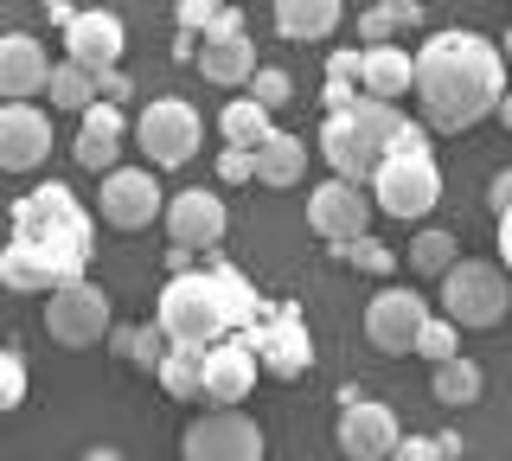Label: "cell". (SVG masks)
Segmentation results:
<instances>
[{
    "mask_svg": "<svg viewBox=\"0 0 512 461\" xmlns=\"http://www.w3.org/2000/svg\"><path fill=\"white\" fill-rule=\"evenodd\" d=\"M506 103V52L493 39L468 33H436L416 45V109H423V129L436 135H461L474 122L500 116Z\"/></svg>",
    "mask_w": 512,
    "mask_h": 461,
    "instance_id": "obj_1",
    "label": "cell"
},
{
    "mask_svg": "<svg viewBox=\"0 0 512 461\" xmlns=\"http://www.w3.org/2000/svg\"><path fill=\"white\" fill-rule=\"evenodd\" d=\"M320 154H327L333 180H352V186H372L391 154H429V129L410 122L397 103H372L359 97L346 116H327L320 122Z\"/></svg>",
    "mask_w": 512,
    "mask_h": 461,
    "instance_id": "obj_2",
    "label": "cell"
},
{
    "mask_svg": "<svg viewBox=\"0 0 512 461\" xmlns=\"http://www.w3.org/2000/svg\"><path fill=\"white\" fill-rule=\"evenodd\" d=\"M7 244H26L39 257H52L71 282H84V263H90V212L77 205L71 186H32V193L13 205V237Z\"/></svg>",
    "mask_w": 512,
    "mask_h": 461,
    "instance_id": "obj_3",
    "label": "cell"
},
{
    "mask_svg": "<svg viewBox=\"0 0 512 461\" xmlns=\"http://www.w3.org/2000/svg\"><path fill=\"white\" fill-rule=\"evenodd\" d=\"M154 321H160V333H167L180 353H212V346H224L231 308H224V295H218V276L212 269L167 276V289H160V301H154Z\"/></svg>",
    "mask_w": 512,
    "mask_h": 461,
    "instance_id": "obj_4",
    "label": "cell"
},
{
    "mask_svg": "<svg viewBox=\"0 0 512 461\" xmlns=\"http://www.w3.org/2000/svg\"><path fill=\"white\" fill-rule=\"evenodd\" d=\"M506 308H512V282H506V269H500V263H474V257H461V263L442 276V321H455L461 333H487V327H500V321H506Z\"/></svg>",
    "mask_w": 512,
    "mask_h": 461,
    "instance_id": "obj_5",
    "label": "cell"
},
{
    "mask_svg": "<svg viewBox=\"0 0 512 461\" xmlns=\"http://www.w3.org/2000/svg\"><path fill=\"white\" fill-rule=\"evenodd\" d=\"M372 199H378L384 218H404V225L410 218H429L442 199V167L429 154H391L384 173L372 180Z\"/></svg>",
    "mask_w": 512,
    "mask_h": 461,
    "instance_id": "obj_6",
    "label": "cell"
},
{
    "mask_svg": "<svg viewBox=\"0 0 512 461\" xmlns=\"http://www.w3.org/2000/svg\"><path fill=\"white\" fill-rule=\"evenodd\" d=\"M109 321H116V301H109V289H96V282H71V289L45 295V333H52L58 346H71V353H84V346H96L109 333Z\"/></svg>",
    "mask_w": 512,
    "mask_h": 461,
    "instance_id": "obj_7",
    "label": "cell"
},
{
    "mask_svg": "<svg viewBox=\"0 0 512 461\" xmlns=\"http://www.w3.org/2000/svg\"><path fill=\"white\" fill-rule=\"evenodd\" d=\"M199 109L180 103V97H160L141 109V122H135V141H141V154L154 161V173H173V167H186L192 154H199Z\"/></svg>",
    "mask_w": 512,
    "mask_h": 461,
    "instance_id": "obj_8",
    "label": "cell"
},
{
    "mask_svg": "<svg viewBox=\"0 0 512 461\" xmlns=\"http://www.w3.org/2000/svg\"><path fill=\"white\" fill-rule=\"evenodd\" d=\"M250 353L263 359L269 378H301L314 365V340H308V321H301L295 301H282V308H263L250 321Z\"/></svg>",
    "mask_w": 512,
    "mask_h": 461,
    "instance_id": "obj_9",
    "label": "cell"
},
{
    "mask_svg": "<svg viewBox=\"0 0 512 461\" xmlns=\"http://www.w3.org/2000/svg\"><path fill=\"white\" fill-rule=\"evenodd\" d=\"M404 449V429H397L391 404H378V397H365L359 385L340 391V455L352 461H391Z\"/></svg>",
    "mask_w": 512,
    "mask_h": 461,
    "instance_id": "obj_10",
    "label": "cell"
},
{
    "mask_svg": "<svg viewBox=\"0 0 512 461\" xmlns=\"http://www.w3.org/2000/svg\"><path fill=\"white\" fill-rule=\"evenodd\" d=\"M186 461H263V423L244 410H205L180 436Z\"/></svg>",
    "mask_w": 512,
    "mask_h": 461,
    "instance_id": "obj_11",
    "label": "cell"
},
{
    "mask_svg": "<svg viewBox=\"0 0 512 461\" xmlns=\"http://www.w3.org/2000/svg\"><path fill=\"white\" fill-rule=\"evenodd\" d=\"M372 186H352V180H320L308 193V225L314 237H327V244H359V237H372Z\"/></svg>",
    "mask_w": 512,
    "mask_h": 461,
    "instance_id": "obj_12",
    "label": "cell"
},
{
    "mask_svg": "<svg viewBox=\"0 0 512 461\" xmlns=\"http://www.w3.org/2000/svg\"><path fill=\"white\" fill-rule=\"evenodd\" d=\"M167 193H160V180H154V167H116L103 180V193H96V212H103V225L109 231H141V225H154V218H167Z\"/></svg>",
    "mask_w": 512,
    "mask_h": 461,
    "instance_id": "obj_13",
    "label": "cell"
},
{
    "mask_svg": "<svg viewBox=\"0 0 512 461\" xmlns=\"http://www.w3.org/2000/svg\"><path fill=\"white\" fill-rule=\"evenodd\" d=\"M429 321H436V314H429V301L416 289H378L372 308H365V340L397 359V353H416V340H423Z\"/></svg>",
    "mask_w": 512,
    "mask_h": 461,
    "instance_id": "obj_14",
    "label": "cell"
},
{
    "mask_svg": "<svg viewBox=\"0 0 512 461\" xmlns=\"http://www.w3.org/2000/svg\"><path fill=\"white\" fill-rule=\"evenodd\" d=\"M167 237H173V250H218L224 244V231H231V212H224V199L218 193H205V186H186V193H173L167 205Z\"/></svg>",
    "mask_w": 512,
    "mask_h": 461,
    "instance_id": "obj_15",
    "label": "cell"
},
{
    "mask_svg": "<svg viewBox=\"0 0 512 461\" xmlns=\"http://www.w3.org/2000/svg\"><path fill=\"white\" fill-rule=\"evenodd\" d=\"M192 65H199V71H205V84H218V90H237V84L250 90V77L263 71V65H256V45H250V33H244V20H237V13H224L218 33H212V39H199Z\"/></svg>",
    "mask_w": 512,
    "mask_h": 461,
    "instance_id": "obj_16",
    "label": "cell"
},
{
    "mask_svg": "<svg viewBox=\"0 0 512 461\" xmlns=\"http://www.w3.org/2000/svg\"><path fill=\"white\" fill-rule=\"evenodd\" d=\"M122 20L116 13H103V7H90V13H77L71 20V33H64V65H84L90 77H109V71H122Z\"/></svg>",
    "mask_w": 512,
    "mask_h": 461,
    "instance_id": "obj_17",
    "label": "cell"
},
{
    "mask_svg": "<svg viewBox=\"0 0 512 461\" xmlns=\"http://www.w3.org/2000/svg\"><path fill=\"white\" fill-rule=\"evenodd\" d=\"M52 154V116H39L32 103H0V167L32 173Z\"/></svg>",
    "mask_w": 512,
    "mask_h": 461,
    "instance_id": "obj_18",
    "label": "cell"
},
{
    "mask_svg": "<svg viewBox=\"0 0 512 461\" xmlns=\"http://www.w3.org/2000/svg\"><path fill=\"white\" fill-rule=\"evenodd\" d=\"M256 372H263V359L250 353V340L212 346V353H205V404H212V410H237L256 391Z\"/></svg>",
    "mask_w": 512,
    "mask_h": 461,
    "instance_id": "obj_19",
    "label": "cell"
},
{
    "mask_svg": "<svg viewBox=\"0 0 512 461\" xmlns=\"http://www.w3.org/2000/svg\"><path fill=\"white\" fill-rule=\"evenodd\" d=\"M52 52H45L39 39H26V33H7L0 39V97L7 103H32V97H45L52 90Z\"/></svg>",
    "mask_w": 512,
    "mask_h": 461,
    "instance_id": "obj_20",
    "label": "cell"
},
{
    "mask_svg": "<svg viewBox=\"0 0 512 461\" xmlns=\"http://www.w3.org/2000/svg\"><path fill=\"white\" fill-rule=\"evenodd\" d=\"M122 135H128V122H122V109L116 103H96L84 122H77V141H71V154H77V167H90V173H116V154H122Z\"/></svg>",
    "mask_w": 512,
    "mask_h": 461,
    "instance_id": "obj_21",
    "label": "cell"
},
{
    "mask_svg": "<svg viewBox=\"0 0 512 461\" xmlns=\"http://www.w3.org/2000/svg\"><path fill=\"white\" fill-rule=\"evenodd\" d=\"M365 97L372 103H397L416 90V52H404V45H372L365 52Z\"/></svg>",
    "mask_w": 512,
    "mask_h": 461,
    "instance_id": "obj_22",
    "label": "cell"
},
{
    "mask_svg": "<svg viewBox=\"0 0 512 461\" xmlns=\"http://www.w3.org/2000/svg\"><path fill=\"white\" fill-rule=\"evenodd\" d=\"M340 20H346L340 0H276V33H282L288 45H314V39H327Z\"/></svg>",
    "mask_w": 512,
    "mask_h": 461,
    "instance_id": "obj_23",
    "label": "cell"
},
{
    "mask_svg": "<svg viewBox=\"0 0 512 461\" xmlns=\"http://www.w3.org/2000/svg\"><path fill=\"white\" fill-rule=\"evenodd\" d=\"M218 135H224V148H250L256 154L269 135H276V116H269L256 97H231L218 109Z\"/></svg>",
    "mask_w": 512,
    "mask_h": 461,
    "instance_id": "obj_24",
    "label": "cell"
},
{
    "mask_svg": "<svg viewBox=\"0 0 512 461\" xmlns=\"http://www.w3.org/2000/svg\"><path fill=\"white\" fill-rule=\"evenodd\" d=\"M301 173H308V141H301V135L276 129L263 148H256V180H263V186H295Z\"/></svg>",
    "mask_w": 512,
    "mask_h": 461,
    "instance_id": "obj_25",
    "label": "cell"
},
{
    "mask_svg": "<svg viewBox=\"0 0 512 461\" xmlns=\"http://www.w3.org/2000/svg\"><path fill=\"white\" fill-rule=\"evenodd\" d=\"M480 365L474 359H448V365H436V378H429V391H436V404L442 410H461V404H474L480 397Z\"/></svg>",
    "mask_w": 512,
    "mask_h": 461,
    "instance_id": "obj_26",
    "label": "cell"
},
{
    "mask_svg": "<svg viewBox=\"0 0 512 461\" xmlns=\"http://www.w3.org/2000/svg\"><path fill=\"white\" fill-rule=\"evenodd\" d=\"M45 97H52V109H71V116H90L103 90H96V77H90L84 65H58V71H52V90H45Z\"/></svg>",
    "mask_w": 512,
    "mask_h": 461,
    "instance_id": "obj_27",
    "label": "cell"
},
{
    "mask_svg": "<svg viewBox=\"0 0 512 461\" xmlns=\"http://www.w3.org/2000/svg\"><path fill=\"white\" fill-rule=\"evenodd\" d=\"M455 231H416L410 237V269L416 276H448V269H455L461 257H455Z\"/></svg>",
    "mask_w": 512,
    "mask_h": 461,
    "instance_id": "obj_28",
    "label": "cell"
},
{
    "mask_svg": "<svg viewBox=\"0 0 512 461\" xmlns=\"http://www.w3.org/2000/svg\"><path fill=\"white\" fill-rule=\"evenodd\" d=\"M160 385L173 397H205V353H173L160 365Z\"/></svg>",
    "mask_w": 512,
    "mask_h": 461,
    "instance_id": "obj_29",
    "label": "cell"
},
{
    "mask_svg": "<svg viewBox=\"0 0 512 461\" xmlns=\"http://www.w3.org/2000/svg\"><path fill=\"white\" fill-rule=\"evenodd\" d=\"M250 97L263 103L269 116H276V109H288V103H295V77H288L282 65H263V71L250 77Z\"/></svg>",
    "mask_w": 512,
    "mask_h": 461,
    "instance_id": "obj_30",
    "label": "cell"
},
{
    "mask_svg": "<svg viewBox=\"0 0 512 461\" xmlns=\"http://www.w3.org/2000/svg\"><path fill=\"white\" fill-rule=\"evenodd\" d=\"M173 353H180V346H173L167 333H160V321H148V327H135V353H128V359H135L141 372H154V378H160V365H167Z\"/></svg>",
    "mask_w": 512,
    "mask_h": 461,
    "instance_id": "obj_31",
    "label": "cell"
},
{
    "mask_svg": "<svg viewBox=\"0 0 512 461\" xmlns=\"http://www.w3.org/2000/svg\"><path fill=\"white\" fill-rule=\"evenodd\" d=\"M455 346H461V327H455V321H442V314H436V321L423 327V340H416V359H429V365H448V359H461Z\"/></svg>",
    "mask_w": 512,
    "mask_h": 461,
    "instance_id": "obj_32",
    "label": "cell"
},
{
    "mask_svg": "<svg viewBox=\"0 0 512 461\" xmlns=\"http://www.w3.org/2000/svg\"><path fill=\"white\" fill-rule=\"evenodd\" d=\"M340 257H346L352 269H365V276H391V269H397V250H384L378 237H359V244L340 250Z\"/></svg>",
    "mask_w": 512,
    "mask_h": 461,
    "instance_id": "obj_33",
    "label": "cell"
},
{
    "mask_svg": "<svg viewBox=\"0 0 512 461\" xmlns=\"http://www.w3.org/2000/svg\"><path fill=\"white\" fill-rule=\"evenodd\" d=\"M224 13H231V7H212V0H180V7H173V20H180L186 33H205V39H212L218 26H224Z\"/></svg>",
    "mask_w": 512,
    "mask_h": 461,
    "instance_id": "obj_34",
    "label": "cell"
},
{
    "mask_svg": "<svg viewBox=\"0 0 512 461\" xmlns=\"http://www.w3.org/2000/svg\"><path fill=\"white\" fill-rule=\"evenodd\" d=\"M0 397H7V410L26 404V365H20V346H7V353H0Z\"/></svg>",
    "mask_w": 512,
    "mask_h": 461,
    "instance_id": "obj_35",
    "label": "cell"
},
{
    "mask_svg": "<svg viewBox=\"0 0 512 461\" xmlns=\"http://www.w3.org/2000/svg\"><path fill=\"white\" fill-rule=\"evenodd\" d=\"M391 33H397V13H391V7H365V13H359L365 52H372V45H391Z\"/></svg>",
    "mask_w": 512,
    "mask_h": 461,
    "instance_id": "obj_36",
    "label": "cell"
},
{
    "mask_svg": "<svg viewBox=\"0 0 512 461\" xmlns=\"http://www.w3.org/2000/svg\"><path fill=\"white\" fill-rule=\"evenodd\" d=\"M218 180H224V186L256 180V154H250V148H224V154H218Z\"/></svg>",
    "mask_w": 512,
    "mask_h": 461,
    "instance_id": "obj_37",
    "label": "cell"
},
{
    "mask_svg": "<svg viewBox=\"0 0 512 461\" xmlns=\"http://www.w3.org/2000/svg\"><path fill=\"white\" fill-rule=\"evenodd\" d=\"M391 461H448L436 436H404V449H397Z\"/></svg>",
    "mask_w": 512,
    "mask_h": 461,
    "instance_id": "obj_38",
    "label": "cell"
},
{
    "mask_svg": "<svg viewBox=\"0 0 512 461\" xmlns=\"http://www.w3.org/2000/svg\"><path fill=\"white\" fill-rule=\"evenodd\" d=\"M487 205H493L500 218L512 212V167H506V173H493V186H487Z\"/></svg>",
    "mask_w": 512,
    "mask_h": 461,
    "instance_id": "obj_39",
    "label": "cell"
},
{
    "mask_svg": "<svg viewBox=\"0 0 512 461\" xmlns=\"http://www.w3.org/2000/svg\"><path fill=\"white\" fill-rule=\"evenodd\" d=\"M96 90H103V103H122V97H128V77L109 71V77H96Z\"/></svg>",
    "mask_w": 512,
    "mask_h": 461,
    "instance_id": "obj_40",
    "label": "cell"
},
{
    "mask_svg": "<svg viewBox=\"0 0 512 461\" xmlns=\"http://www.w3.org/2000/svg\"><path fill=\"white\" fill-rule=\"evenodd\" d=\"M391 13H397V26H410V33L423 26V7H416V0H391Z\"/></svg>",
    "mask_w": 512,
    "mask_h": 461,
    "instance_id": "obj_41",
    "label": "cell"
},
{
    "mask_svg": "<svg viewBox=\"0 0 512 461\" xmlns=\"http://www.w3.org/2000/svg\"><path fill=\"white\" fill-rule=\"evenodd\" d=\"M493 250H500V269H506V276H512V212L500 218V244H493Z\"/></svg>",
    "mask_w": 512,
    "mask_h": 461,
    "instance_id": "obj_42",
    "label": "cell"
},
{
    "mask_svg": "<svg viewBox=\"0 0 512 461\" xmlns=\"http://www.w3.org/2000/svg\"><path fill=\"white\" fill-rule=\"evenodd\" d=\"M84 461H122V449H90Z\"/></svg>",
    "mask_w": 512,
    "mask_h": 461,
    "instance_id": "obj_43",
    "label": "cell"
},
{
    "mask_svg": "<svg viewBox=\"0 0 512 461\" xmlns=\"http://www.w3.org/2000/svg\"><path fill=\"white\" fill-rule=\"evenodd\" d=\"M500 122H506V129H512V90H506V103H500Z\"/></svg>",
    "mask_w": 512,
    "mask_h": 461,
    "instance_id": "obj_44",
    "label": "cell"
},
{
    "mask_svg": "<svg viewBox=\"0 0 512 461\" xmlns=\"http://www.w3.org/2000/svg\"><path fill=\"white\" fill-rule=\"evenodd\" d=\"M500 52H506V58H512V33H506V39H500Z\"/></svg>",
    "mask_w": 512,
    "mask_h": 461,
    "instance_id": "obj_45",
    "label": "cell"
}]
</instances>
